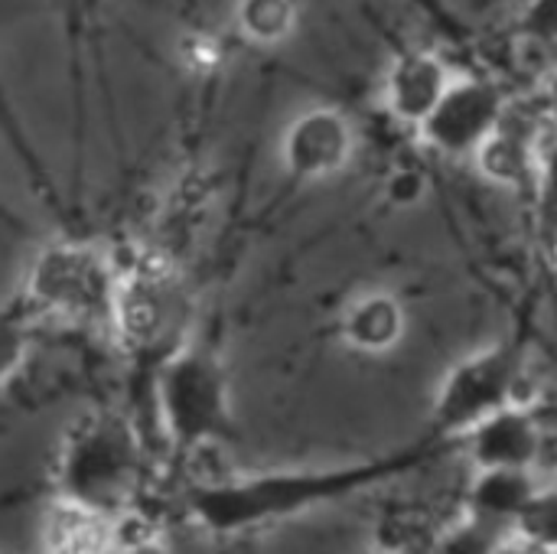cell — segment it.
<instances>
[{"label":"cell","mask_w":557,"mask_h":554,"mask_svg":"<svg viewBox=\"0 0 557 554\" xmlns=\"http://www.w3.org/2000/svg\"><path fill=\"white\" fill-rule=\"evenodd\" d=\"M157 408L176 451L212 447L228 424V389L219 359L206 349H176L157 376Z\"/></svg>","instance_id":"obj_4"},{"label":"cell","mask_w":557,"mask_h":554,"mask_svg":"<svg viewBox=\"0 0 557 554\" xmlns=\"http://www.w3.org/2000/svg\"><path fill=\"white\" fill-rule=\"evenodd\" d=\"M503 552V532H493L486 526H476L473 519H467V526H460L457 532H450L437 554H499Z\"/></svg>","instance_id":"obj_17"},{"label":"cell","mask_w":557,"mask_h":554,"mask_svg":"<svg viewBox=\"0 0 557 554\" xmlns=\"http://www.w3.org/2000/svg\"><path fill=\"white\" fill-rule=\"evenodd\" d=\"M499 554H555L552 549H535V545H525V542H503V552Z\"/></svg>","instance_id":"obj_21"},{"label":"cell","mask_w":557,"mask_h":554,"mask_svg":"<svg viewBox=\"0 0 557 554\" xmlns=\"http://www.w3.org/2000/svg\"><path fill=\"white\" fill-rule=\"evenodd\" d=\"M114 554H170V549L160 539H147V542H137V545L114 549Z\"/></svg>","instance_id":"obj_20"},{"label":"cell","mask_w":557,"mask_h":554,"mask_svg":"<svg viewBox=\"0 0 557 554\" xmlns=\"http://www.w3.org/2000/svg\"><path fill=\"white\" fill-rule=\"evenodd\" d=\"M29 317V313H26ZM23 313H0V385L10 382L29 356V327Z\"/></svg>","instance_id":"obj_16"},{"label":"cell","mask_w":557,"mask_h":554,"mask_svg":"<svg viewBox=\"0 0 557 554\" xmlns=\"http://www.w3.org/2000/svg\"><path fill=\"white\" fill-rule=\"evenodd\" d=\"M356 131L336 108H310L290 121L281 140V160L297 180H326L349 167Z\"/></svg>","instance_id":"obj_7"},{"label":"cell","mask_w":557,"mask_h":554,"mask_svg":"<svg viewBox=\"0 0 557 554\" xmlns=\"http://www.w3.org/2000/svg\"><path fill=\"white\" fill-rule=\"evenodd\" d=\"M405 307L388 291H369L349 300L343 313V340L359 353H388L405 340Z\"/></svg>","instance_id":"obj_12"},{"label":"cell","mask_w":557,"mask_h":554,"mask_svg":"<svg viewBox=\"0 0 557 554\" xmlns=\"http://www.w3.org/2000/svg\"><path fill=\"white\" fill-rule=\"evenodd\" d=\"M522 356L499 343L483 353L463 359L441 385L434 402V428L441 434L463 438L470 428L486 421L490 415L509 408L512 385L519 376Z\"/></svg>","instance_id":"obj_5"},{"label":"cell","mask_w":557,"mask_h":554,"mask_svg":"<svg viewBox=\"0 0 557 554\" xmlns=\"http://www.w3.org/2000/svg\"><path fill=\"white\" fill-rule=\"evenodd\" d=\"M117 271L111 261L78 242H49L29 264L23 307L29 317H55L69 323L111 320Z\"/></svg>","instance_id":"obj_3"},{"label":"cell","mask_w":557,"mask_h":554,"mask_svg":"<svg viewBox=\"0 0 557 554\" xmlns=\"http://www.w3.org/2000/svg\"><path fill=\"white\" fill-rule=\"evenodd\" d=\"M476 470H535L545 451V428L535 411L503 408L463 434Z\"/></svg>","instance_id":"obj_8"},{"label":"cell","mask_w":557,"mask_h":554,"mask_svg":"<svg viewBox=\"0 0 557 554\" xmlns=\"http://www.w3.org/2000/svg\"><path fill=\"white\" fill-rule=\"evenodd\" d=\"M46 542L52 554H104L111 549V529L108 519L59 500L46 526Z\"/></svg>","instance_id":"obj_13"},{"label":"cell","mask_w":557,"mask_h":554,"mask_svg":"<svg viewBox=\"0 0 557 554\" xmlns=\"http://www.w3.org/2000/svg\"><path fill=\"white\" fill-rule=\"evenodd\" d=\"M450 69L428 49L401 52L385 75V104L405 124H421L450 85Z\"/></svg>","instance_id":"obj_9"},{"label":"cell","mask_w":557,"mask_h":554,"mask_svg":"<svg viewBox=\"0 0 557 554\" xmlns=\"http://www.w3.org/2000/svg\"><path fill=\"white\" fill-rule=\"evenodd\" d=\"M424 189H428V180L418 170H398L385 183V193L395 206H414L424 196Z\"/></svg>","instance_id":"obj_19"},{"label":"cell","mask_w":557,"mask_h":554,"mask_svg":"<svg viewBox=\"0 0 557 554\" xmlns=\"http://www.w3.org/2000/svg\"><path fill=\"white\" fill-rule=\"evenodd\" d=\"M525 36L532 42H542V46H552L555 39V0H532L529 10H525Z\"/></svg>","instance_id":"obj_18"},{"label":"cell","mask_w":557,"mask_h":554,"mask_svg":"<svg viewBox=\"0 0 557 554\" xmlns=\"http://www.w3.org/2000/svg\"><path fill=\"white\" fill-rule=\"evenodd\" d=\"M539 493L542 483L535 480V470H476L467 493V509L476 526L506 532Z\"/></svg>","instance_id":"obj_11"},{"label":"cell","mask_w":557,"mask_h":554,"mask_svg":"<svg viewBox=\"0 0 557 554\" xmlns=\"http://www.w3.org/2000/svg\"><path fill=\"white\" fill-rule=\"evenodd\" d=\"M297 3L294 0H242L238 3V29L251 42L271 46L294 33Z\"/></svg>","instance_id":"obj_14"},{"label":"cell","mask_w":557,"mask_h":554,"mask_svg":"<svg viewBox=\"0 0 557 554\" xmlns=\"http://www.w3.org/2000/svg\"><path fill=\"white\" fill-rule=\"evenodd\" d=\"M405 460L317 470V473H261V477H219L189 490L186 503L199 526L212 532H245L268 522L290 519L320 503L349 496L382 477H388Z\"/></svg>","instance_id":"obj_1"},{"label":"cell","mask_w":557,"mask_h":554,"mask_svg":"<svg viewBox=\"0 0 557 554\" xmlns=\"http://www.w3.org/2000/svg\"><path fill=\"white\" fill-rule=\"evenodd\" d=\"M506 108V91L496 82L454 78L418 131L424 144L444 157H473V150L499 127Z\"/></svg>","instance_id":"obj_6"},{"label":"cell","mask_w":557,"mask_h":554,"mask_svg":"<svg viewBox=\"0 0 557 554\" xmlns=\"http://www.w3.org/2000/svg\"><path fill=\"white\" fill-rule=\"evenodd\" d=\"M555 493L552 490H542L525 509L522 516L516 519L512 532L519 542L525 545H535V549H552L555 552Z\"/></svg>","instance_id":"obj_15"},{"label":"cell","mask_w":557,"mask_h":554,"mask_svg":"<svg viewBox=\"0 0 557 554\" xmlns=\"http://www.w3.org/2000/svg\"><path fill=\"white\" fill-rule=\"evenodd\" d=\"M144 483V444L137 431L117 415L82 418L55 467L59 500L88 509L101 519H114L131 509Z\"/></svg>","instance_id":"obj_2"},{"label":"cell","mask_w":557,"mask_h":554,"mask_svg":"<svg viewBox=\"0 0 557 554\" xmlns=\"http://www.w3.org/2000/svg\"><path fill=\"white\" fill-rule=\"evenodd\" d=\"M170 317V300L160 274L131 271L114 281L111 323L131 349H147L163 340Z\"/></svg>","instance_id":"obj_10"}]
</instances>
